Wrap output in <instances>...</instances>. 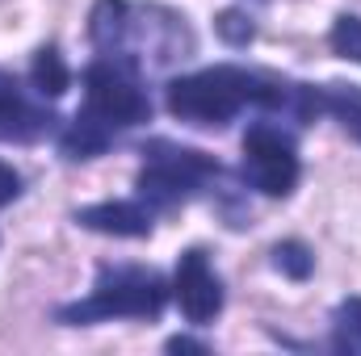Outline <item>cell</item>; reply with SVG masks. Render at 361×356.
<instances>
[{
	"instance_id": "cell-8",
	"label": "cell",
	"mask_w": 361,
	"mask_h": 356,
	"mask_svg": "<svg viewBox=\"0 0 361 356\" xmlns=\"http://www.w3.org/2000/svg\"><path fill=\"white\" fill-rule=\"evenodd\" d=\"M51 113L30 105L17 84H0V139L4 143H34L51 130Z\"/></svg>"
},
{
	"instance_id": "cell-6",
	"label": "cell",
	"mask_w": 361,
	"mask_h": 356,
	"mask_svg": "<svg viewBox=\"0 0 361 356\" xmlns=\"http://www.w3.org/2000/svg\"><path fill=\"white\" fill-rule=\"evenodd\" d=\"M173 298H177L180 314L193 323V327H206L214 323V314L223 310V281L210 265V256L202 248H189L177 260L173 272Z\"/></svg>"
},
{
	"instance_id": "cell-15",
	"label": "cell",
	"mask_w": 361,
	"mask_h": 356,
	"mask_svg": "<svg viewBox=\"0 0 361 356\" xmlns=\"http://www.w3.org/2000/svg\"><path fill=\"white\" fill-rule=\"evenodd\" d=\"M214 25H219V34H223L231 46H248V42H252V17H244L240 8H227Z\"/></svg>"
},
{
	"instance_id": "cell-17",
	"label": "cell",
	"mask_w": 361,
	"mask_h": 356,
	"mask_svg": "<svg viewBox=\"0 0 361 356\" xmlns=\"http://www.w3.org/2000/svg\"><path fill=\"white\" fill-rule=\"evenodd\" d=\"M169 352H206V344H193V340H169Z\"/></svg>"
},
{
	"instance_id": "cell-1",
	"label": "cell",
	"mask_w": 361,
	"mask_h": 356,
	"mask_svg": "<svg viewBox=\"0 0 361 356\" xmlns=\"http://www.w3.org/2000/svg\"><path fill=\"white\" fill-rule=\"evenodd\" d=\"M248 105L294 109L298 117H307L311 109L315 113L324 109V101L315 92L273 84V80L257 76V72H244V68H206V72L180 76L169 84V109L180 122H193V126H223Z\"/></svg>"
},
{
	"instance_id": "cell-13",
	"label": "cell",
	"mask_w": 361,
	"mask_h": 356,
	"mask_svg": "<svg viewBox=\"0 0 361 356\" xmlns=\"http://www.w3.org/2000/svg\"><path fill=\"white\" fill-rule=\"evenodd\" d=\"M273 265H277V272H286V276H294V281H307L311 268H315V256H311L298 239H290V243H277V248H273Z\"/></svg>"
},
{
	"instance_id": "cell-7",
	"label": "cell",
	"mask_w": 361,
	"mask_h": 356,
	"mask_svg": "<svg viewBox=\"0 0 361 356\" xmlns=\"http://www.w3.org/2000/svg\"><path fill=\"white\" fill-rule=\"evenodd\" d=\"M80 227L101 231V235H118V239H139L152 235V210L143 201H101V205H85L76 214Z\"/></svg>"
},
{
	"instance_id": "cell-16",
	"label": "cell",
	"mask_w": 361,
	"mask_h": 356,
	"mask_svg": "<svg viewBox=\"0 0 361 356\" xmlns=\"http://www.w3.org/2000/svg\"><path fill=\"white\" fill-rule=\"evenodd\" d=\"M17 193H21V172H17L13 164H4V160H0V205H8Z\"/></svg>"
},
{
	"instance_id": "cell-4",
	"label": "cell",
	"mask_w": 361,
	"mask_h": 356,
	"mask_svg": "<svg viewBox=\"0 0 361 356\" xmlns=\"http://www.w3.org/2000/svg\"><path fill=\"white\" fill-rule=\"evenodd\" d=\"M210 177H219V164L193 147H177V143H152L147 164L139 172V193L143 205L152 210H173L177 201H185L193 189H202Z\"/></svg>"
},
{
	"instance_id": "cell-9",
	"label": "cell",
	"mask_w": 361,
	"mask_h": 356,
	"mask_svg": "<svg viewBox=\"0 0 361 356\" xmlns=\"http://www.w3.org/2000/svg\"><path fill=\"white\" fill-rule=\"evenodd\" d=\"M89 34L101 51L114 55L122 46V38L130 34V4L126 0H97V8L89 17Z\"/></svg>"
},
{
	"instance_id": "cell-11",
	"label": "cell",
	"mask_w": 361,
	"mask_h": 356,
	"mask_svg": "<svg viewBox=\"0 0 361 356\" xmlns=\"http://www.w3.org/2000/svg\"><path fill=\"white\" fill-rule=\"evenodd\" d=\"M332 348H336V352H357L361 356V298H349V302L336 306Z\"/></svg>"
},
{
	"instance_id": "cell-10",
	"label": "cell",
	"mask_w": 361,
	"mask_h": 356,
	"mask_svg": "<svg viewBox=\"0 0 361 356\" xmlns=\"http://www.w3.org/2000/svg\"><path fill=\"white\" fill-rule=\"evenodd\" d=\"M30 84L38 96H63L68 84H72V72H68V63H63V55L55 51V46H42L38 55H34V68H30Z\"/></svg>"
},
{
	"instance_id": "cell-2",
	"label": "cell",
	"mask_w": 361,
	"mask_h": 356,
	"mask_svg": "<svg viewBox=\"0 0 361 356\" xmlns=\"http://www.w3.org/2000/svg\"><path fill=\"white\" fill-rule=\"evenodd\" d=\"M169 302V285L160 281V272L139 265H105L97 272V289L92 298L63 306L59 319L63 323H97V319H156Z\"/></svg>"
},
{
	"instance_id": "cell-5",
	"label": "cell",
	"mask_w": 361,
	"mask_h": 356,
	"mask_svg": "<svg viewBox=\"0 0 361 356\" xmlns=\"http://www.w3.org/2000/svg\"><path fill=\"white\" fill-rule=\"evenodd\" d=\"M244 172L252 180V189H261L269 197H286L298 184L294 139L273 122H252L244 134Z\"/></svg>"
},
{
	"instance_id": "cell-3",
	"label": "cell",
	"mask_w": 361,
	"mask_h": 356,
	"mask_svg": "<svg viewBox=\"0 0 361 356\" xmlns=\"http://www.w3.org/2000/svg\"><path fill=\"white\" fill-rule=\"evenodd\" d=\"M80 117H89L92 126H101L109 139H114V130H130V126H139V122L152 117V101H147L143 84L135 80V72H130L126 59L109 55V59L89 63Z\"/></svg>"
},
{
	"instance_id": "cell-12",
	"label": "cell",
	"mask_w": 361,
	"mask_h": 356,
	"mask_svg": "<svg viewBox=\"0 0 361 356\" xmlns=\"http://www.w3.org/2000/svg\"><path fill=\"white\" fill-rule=\"evenodd\" d=\"M324 109H332L345 122V130H353L361 139V89L357 84H332L328 96H324Z\"/></svg>"
},
{
	"instance_id": "cell-14",
	"label": "cell",
	"mask_w": 361,
	"mask_h": 356,
	"mask_svg": "<svg viewBox=\"0 0 361 356\" xmlns=\"http://www.w3.org/2000/svg\"><path fill=\"white\" fill-rule=\"evenodd\" d=\"M328 42H332V51H336V55H345V59L361 63V17H357V13L336 17V25H332Z\"/></svg>"
}]
</instances>
